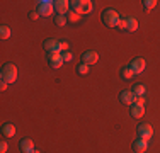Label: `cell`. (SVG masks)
I'll return each mask as SVG.
<instances>
[{
	"label": "cell",
	"mask_w": 160,
	"mask_h": 153,
	"mask_svg": "<svg viewBox=\"0 0 160 153\" xmlns=\"http://www.w3.org/2000/svg\"><path fill=\"white\" fill-rule=\"evenodd\" d=\"M80 19V15L77 14V12H73V10H70V12H68V21H72V22H77Z\"/></svg>",
	"instance_id": "obj_23"
},
{
	"label": "cell",
	"mask_w": 160,
	"mask_h": 153,
	"mask_svg": "<svg viewBox=\"0 0 160 153\" xmlns=\"http://www.w3.org/2000/svg\"><path fill=\"white\" fill-rule=\"evenodd\" d=\"M101 17H102V22H104L108 27H118V24H119V21H121L119 14L114 9H106Z\"/></svg>",
	"instance_id": "obj_1"
},
{
	"label": "cell",
	"mask_w": 160,
	"mask_h": 153,
	"mask_svg": "<svg viewBox=\"0 0 160 153\" xmlns=\"http://www.w3.org/2000/svg\"><path fill=\"white\" fill-rule=\"evenodd\" d=\"M77 73H78V75H87V73H89V65L80 63L78 67H77Z\"/></svg>",
	"instance_id": "obj_21"
},
{
	"label": "cell",
	"mask_w": 160,
	"mask_h": 153,
	"mask_svg": "<svg viewBox=\"0 0 160 153\" xmlns=\"http://www.w3.org/2000/svg\"><path fill=\"white\" fill-rule=\"evenodd\" d=\"M53 5H55L58 15H65L70 12V2H67V0H56V2H53Z\"/></svg>",
	"instance_id": "obj_8"
},
{
	"label": "cell",
	"mask_w": 160,
	"mask_h": 153,
	"mask_svg": "<svg viewBox=\"0 0 160 153\" xmlns=\"http://www.w3.org/2000/svg\"><path fill=\"white\" fill-rule=\"evenodd\" d=\"M60 51H62V53L68 51V43H67V41H60Z\"/></svg>",
	"instance_id": "obj_25"
},
{
	"label": "cell",
	"mask_w": 160,
	"mask_h": 153,
	"mask_svg": "<svg viewBox=\"0 0 160 153\" xmlns=\"http://www.w3.org/2000/svg\"><path fill=\"white\" fill-rule=\"evenodd\" d=\"M143 114H145V106H140V104H133L131 106V117L140 119Z\"/></svg>",
	"instance_id": "obj_15"
},
{
	"label": "cell",
	"mask_w": 160,
	"mask_h": 153,
	"mask_svg": "<svg viewBox=\"0 0 160 153\" xmlns=\"http://www.w3.org/2000/svg\"><path fill=\"white\" fill-rule=\"evenodd\" d=\"M155 5H157V0H143V9H145V12H150L152 9H155Z\"/></svg>",
	"instance_id": "obj_19"
},
{
	"label": "cell",
	"mask_w": 160,
	"mask_h": 153,
	"mask_svg": "<svg viewBox=\"0 0 160 153\" xmlns=\"http://www.w3.org/2000/svg\"><path fill=\"white\" fill-rule=\"evenodd\" d=\"M19 148H21L22 153H32V150H34L32 140H29V138H24V140H21V141H19Z\"/></svg>",
	"instance_id": "obj_11"
},
{
	"label": "cell",
	"mask_w": 160,
	"mask_h": 153,
	"mask_svg": "<svg viewBox=\"0 0 160 153\" xmlns=\"http://www.w3.org/2000/svg\"><path fill=\"white\" fill-rule=\"evenodd\" d=\"M36 10L39 15H43V17H49L53 12H55V5H53V2H49V0H39L36 5Z\"/></svg>",
	"instance_id": "obj_4"
},
{
	"label": "cell",
	"mask_w": 160,
	"mask_h": 153,
	"mask_svg": "<svg viewBox=\"0 0 160 153\" xmlns=\"http://www.w3.org/2000/svg\"><path fill=\"white\" fill-rule=\"evenodd\" d=\"M133 75H135V73H133V70L129 67H124L123 70H121V78H123V80H131Z\"/></svg>",
	"instance_id": "obj_18"
},
{
	"label": "cell",
	"mask_w": 160,
	"mask_h": 153,
	"mask_svg": "<svg viewBox=\"0 0 160 153\" xmlns=\"http://www.w3.org/2000/svg\"><path fill=\"white\" fill-rule=\"evenodd\" d=\"M32 153H39V150H32Z\"/></svg>",
	"instance_id": "obj_31"
},
{
	"label": "cell",
	"mask_w": 160,
	"mask_h": 153,
	"mask_svg": "<svg viewBox=\"0 0 160 153\" xmlns=\"http://www.w3.org/2000/svg\"><path fill=\"white\" fill-rule=\"evenodd\" d=\"M70 9L78 15H82V14H89L94 9V5L90 0H73V2H70Z\"/></svg>",
	"instance_id": "obj_2"
},
{
	"label": "cell",
	"mask_w": 160,
	"mask_h": 153,
	"mask_svg": "<svg viewBox=\"0 0 160 153\" xmlns=\"http://www.w3.org/2000/svg\"><path fill=\"white\" fill-rule=\"evenodd\" d=\"M48 63L51 68H62V65L65 63L63 61V55L60 51H53L48 53Z\"/></svg>",
	"instance_id": "obj_6"
},
{
	"label": "cell",
	"mask_w": 160,
	"mask_h": 153,
	"mask_svg": "<svg viewBox=\"0 0 160 153\" xmlns=\"http://www.w3.org/2000/svg\"><path fill=\"white\" fill-rule=\"evenodd\" d=\"M7 150H9V145H7V141H2V143H0V153H5Z\"/></svg>",
	"instance_id": "obj_26"
},
{
	"label": "cell",
	"mask_w": 160,
	"mask_h": 153,
	"mask_svg": "<svg viewBox=\"0 0 160 153\" xmlns=\"http://www.w3.org/2000/svg\"><path fill=\"white\" fill-rule=\"evenodd\" d=\"M97 61H99V55L96 51H92V49H89V51H85L82 55V63L89 65V67H90V65H96Z\"/></svg>",
	"instance_id": "obj_7"
},
{
	"label": "cell",
	"mask_w": 160,
	"mask_h": 153,
	"mask_svg": "<svg viewBox=\"0 0 160 153\" xmlns=\"http://www.w3.org/2000/svg\"><path fill=\"white\" fill-rule=\"evenodd\" d=\"M55 24L58 26V27H63V26L67 24V17H65V15H56V17H55Z\"/></svg>",
	"instance_id": "obj_22"
},
{
	"label": "cell",
	"mask_w": 160,
	"mask_h": 153,
	"mask_svg": "<svg viewBox=\"0 0 160 153\" xmlns=\"http://www.w3.org/2000/svg\"><path fill=\"white\" fill-rule=\"evenodd\" d=\"M135 94H133L131 90H123L119 94V101L123 102V104H126V106H133L135 104Z\"/></svg>",
	"instance_id": "obj_10"
},
{
	"label": "cell",
	"mask_w": 160,
	"mask_h": 153,
	"mask_svg": "<svg viewBox=\"0 0 160 153\" xmlns=\"http://www.w3.org/2000/svg\"><path fill=\"white\" fill-rule=\"evenodd\" d=\"M148 150V141H145V140H135L133 141V151H136V153H145Z\"/></svg>",
	"instance_id": "obj_12"
},
{
	"label": "cell",
	"mask_w": 160,
	"mask_h": 153,
	"mask_svg": "<svg viewBox=\"0 0 160 153\" xmlns=\"http://www.w3.org/2000/svg\"><path fill=\"white\" fill-rule=\"evenodd\" d=\"M145 67H147V61H145L143 58H135L131 61V65H129V68L133 70V73H135V75L142 73V72L145 70Z\"/></svg>",
	"instance_id": "obj_9"
},
{
	"label": "cell",
	"mask_w": 160,
	"mask_h": 153,
	"mask_svg": "<svg viewBox=\"0 0 160 153\" xmlns=\"http://www.w3.org/2000/svg\"><path fill=\"white\" fill-rule=\"evenodd\" d=\"M136 135H138L140 140L148 141V140H152V136H153V128H152L148 122H142V124L136 128Z\"/></svg>",
	"instance_id": "obj_5"
},
{
	"label": "cell",
	"mask_w": 160,
	"mask_h": 153,
	"mask_svg": "<svg viewBox=\"0 0 160 153\" xmlns=\"http://www.w3.org/2000/svg\"><path fill=\"white\" fill-rule=\"evenodd\" d=\"M62 55H63V61H65V63H70V61L73 60V55H72L70 51H65V53H62Z\"/></svg>",
	"instance_id": "obj_24"
},
{
	"label": "cell",
	"mask_w": 160,
	"mask_h": 153,
	"mask_svg": "<svg viewBox=\"0 0 160 153\" xmlns=\"http://www.w3.org/2000/svg\"><path fill=\"white\" fill-rule=\"evenodd\" d=\"M2 80L7 83H14L17 80V67L14 63H5L2 67Z\"/></svg>",
	"instance_id": "obj_3"
},
{
	"label": "cell",
	"mask_w": 160,
	"mask_h": 153,
	"mask_svg": "<svg viewBox=\"0 0 160 153\" xmlns=\"http://www.w3.org/2000/svg\"><path fill=\"white\" fill-rule=\"evenodd\" d=\"M131 92L135 94V97H142V95H145V85L143 83H135Z\"/></svg>",
	"instance_id": "obj_16"
},
{
	"label": "cell",
	"mask_w": 160,
	"mask_h": 153,
	"mask_svg": "<svg viewBox=\"0 0 160 153\" xmlns=\"http://www.w3.org/2000/svg\"><path fill=\"white\" fill-rule=\"evenodd\" d=\"M118 27L126 31V19H121V21H119V24H118Z\"/></svg>",
	"instance_id": "obj_27"
},
{
	"label": "cell",
	"mask_w": 160,
	"mask_h": 153,
	"mask_svg": "<svg viewBox=\"0 0 160 153\" xmlns=\"http://www.w3.org/2000/svg\"><path fill=\"white\" fill-rule=\"evenodd\" d=\"M10 85V83H7V82H3V80H2V83H0V89H2V90H7V87H9Z\"/></svg>",
	"instance_id": "obj_30"
},
{
	"label": "cell",
	"mask_w": 160,
	"mask_h": 153,
	"mask_svg": "<svg viewBox=\"0 0 160 153\" xmlns=\"http://www.w3.org/2000/svg\"><path fill=\"white\" fill-rule=\"evenodd\" d=\"M135 104L145 106V97H143V95H142V97H136V99H135Z\"/></svg>",
	"instance_id": "obj_28"
},
{
	"label": "cell",
	"mask_w": 160,
	"mask_h": 153,
	"mask_svg": "<svg viewBox=\"0 0 160 153\" xmlns=\"http://www.w3.org/2000/svg\"><path fill=\"white\" fill-rule=\"evenodd\" d=\"M10 32H12V31H10V27H7V26H2V27H0V37H2V39L10 37Z\"/></svg>",
	"instance_id": "obj_20"
},
{
	"label": "cell",
	"mask_w": 160,
	"mask_h": 153,
	"mask_svg": "<svg viewBox=\"0 0 160 153\" xmlns=\"http://www.w3.org/2000/svg\"><path fill=\"white\" fill-rule=\"evenodd\" d=\"M44 46V49H46L48 53H53V51H60V41H56V39H46L43 43ZM62 53V51H60Z\"/></svg>",
	"instance_id": "obj_13"
},
{
	"label": "cell",
	"mask_w": 160,
	"mask_h": 153,
	"mask_svg": "<svg viewBox=\"0 0 160 153\" xmlns=\"http://www.w3.org/2000/svg\"><path fill=\"white\" fill-rule=\"evenodd\" d=\"M2 135L5 138H12L16 135V126H14L12 122H5V124L2 126Z\"/></svg>",
	"instance_id": "obj_14"
},
{
	"label": "cell",
	"mask_w": 160,
	"mask_h": 153,
	"mask_svg": "<svg viewBox=\"0 0 160 153\" xmlns=\"http://www.w3.org/2000/svg\"><path fill=\"white\" fill-rule=\"evenodd\" d=\"M138 29V21L135 17H126V31H136Z\"/></svg>",
	"instance_id": "obj_17"
},
{
	"label": "cell",
	"mask_w": 160,
	"mask_h": 153,
	"mask_svg": "<svg viewBox=\"0 0 160 153\" xmlns=\"http://www.w3.org/2000/svg\"><path fill=\"white\" fill-rule=\"evenodd\" d=\"M29 17H31L32 21H36V19L39 17V14H38V10H32V12H29Z\"/></svg>",
	"instance_id": "obj_29"
}]
</instances>
